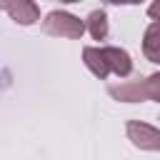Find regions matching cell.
Instances as JSON below:
<instances>
[{
  "label": "cell",
  "instance_id": "obj_7",
  "mask_svg": "<svg viewBox=\"0 0 160 160\" xmlns=\"http://www.w3.org/2000/svg\"><path fill=\"white\" fill-rule=\"evenodd\" d=\"M85 25H88V32H90L92 40H105L108 32H110L108 12H105V10H92V12L85 18Z\"/></svg>",
  "mask_w": 160,
  "mask_h": 160
},
{
  "label": "cell",
  "instance_id": "obj_3",
  "mask_svg": "<svg viewBox=\"0 0 160 160\" xmlns=\"http://www.w3.org/2000/svg\"><path fill=\"white\" fill-rule=\"evenodd\" d=\"M0 5L18 25H35L40 20V8L32 0H0Z\"/></svg>",
  "mask_w": 160,
  "mask_h": 160
},
{
  "label": "cell",
  "instance_id": "obj_10",
  "mask_svg": "<svg viewBox=\"0 0 160 160\" xmlns=\"http://www.w3.org/2000/svg\"><path fill=\"white\" fill-rule=\"evenodd\" d=\"M110 5H140V2H145V0H108Z\"/></svg>",
  "mask_w": 160,
  "mask_h": 160
},
{
  "label": "cell",
  "instance_id": "obj_8",
  "mask_svg": "<svg viewBox=\"0 0 160 160\" xmlns=\"http://www.w3.org/2000/svg\"><path fill=\"white\" fill-rule=\"evenodd\" d=\"M140 95H142V102L145 100L160 102V72H152L145 80H140Z\"/></svg>",
  "mask_w": 160,
  "mask_h": 160
},
{
  "label": "cell",
  "instance_id": "obj_11",
  "mask_svg": "<svg viewBox=\"0 0 160 160\" xmlns=\"http://www.w3.org/2000/svg\"><path fill=\"white\" fill-rule=\"evenodd\" d=\"M60 2H68L70 5V2H82V0H60Z\"/></svg>",
  "mask_w": 160,
  "mask_h": 160
},
{
  "label": "cell",
  "instance_id": "obj_13",
  "mask_svg": "<svg viewBox=\"0 0 160 160\" xmlns=\"http://www.w3.org/2000/svg\"><path fill=\"white\" fill-rule=\"evenodd\" d=\"M158 120H160V118H158Z\"/></svg>",
  "mask_w": 160,
  "mask_h": 160
},
{
  "label": "cell",
  "instance_id": "obj_4",
  "mask_svg": "<svg viewBox=\"0 0 160 160\" xmlns=\"http://www.w3.org/2000/svg\"><path fill=\"white\" fill-rule=\"evenodd\" d=\"M82 62H85V68L98 80H105L108 75H112L110 65H108V58L102 52V45H88V48H82Z\"/></svg>",
  "mask_w": 160,
  "mask_h": 160
},
{
  "label": "cell",
  "instance_id": "obj_9",
  "mask_svg": "<svg viewBox=\"0 0 160 160\" xmlns=\"http://www.w3.org/2000/svg\"><path fill=\"white\" fill-rule=\"evenodd\" d=\"M148 18L160 20V0H152V2L148 5Z\"/></svg>",
  "mask_w": 160,
  "mask_h": 160
},
{
  "label": "cell",
  "instance_id": "obj_1",
  "mask_svg": "<svg viewBox=\"0 0 160 160\" xmlns=\"http://www.w3.org/2000/svg\"><path fill=\"white\" fill-rule=\"evenodd\" d=\"M88 30L85 20L68 10H50L42 20V32L50 38H68V40H80L82 32Z\"/></svg>",
  "mask_w": 160,
  "mask_h": 160
},
{
  "label": "cell",
  "instance_id": "obj_5",
  "mask_svg": "<svg viewBox=\"0 0 160 160\" xmlns=\"http://www.w3.org/2000/svg\"><path fill=\"white\" fill-rule=\"evenodd\" d=\"M102 52L108 58V65H110V72L118 75V78H128L132 72V58L128 50L122 48H115V45H102Z\"/></svg>",
  "mask_w": 160,
  "mask_h": 160
},
{
  "label": "cell",
  "instance_id": "obj_2",
  "mask_svg": "<svg viewBox=\"0 0 160 160\" xmlns=\"http://www.w3.org/2000/svg\"><path fill=\"white\" fill-rule=\"evenodd\" d=\"M125 135H128V140L138 150H150V152H158L160 150V128H155L150 122L128 120L125 122Z\"/></svg>",
  "mask_w": 160,
  "mask_h": 160
},
{
  "label": "cell",
  "instance_id": "obj_6",
  "mask_svg": "<svg viewBox=\"0 0 160 160\" xmlns=\"http://www.w3.org/2000/svg\"><path fill=\"white\" fill-rule=\"evenodd\" d=\"M142 55L160 65V20H152L148 28H145V35H142Z\"/></svg>",
  "mask_w": 160,
  "mask_h": 160
},
{
  "label": "cell",
  "instance_id": "obj_12",
  "mask_svg": "<svg viewBox=\"0 0 160 160\" xmlns=\"http://www.w3.org/2000/svg\"><path fill=\"white\" fill-rule=\"evenodd\" d=\"M102 2H108V0H102Z\"/></svg>",
  "mask_w": 160,
  "mask_h": 160
}]
</instances>
